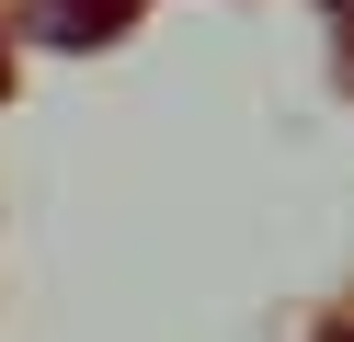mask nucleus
Listing matches in <instances>:
<instances>
[{"label": "nucleus", "mask_w": 354, "mask_h": 342, "mask_svg": "<svg viewBox=\"0 0 354 342\" xmlns=\"http://www.w3.org/2000/svg\"><path fill=\"white\" fill-rule=\"evenodd\" d=\"M343 12H354V0H343Z\"/></svg>", "instance_id": "obj_4"}, {"label": "nucleus", "mask_w": 354, "mask_h": 342, "mask_svg": "<svg viewBox=\"0 0 354 342\" xmlns=\"http://www.w3.org/2000/svg\"><path fill=\"white\" fill-rule=\"evenodd\" d=\"M0 68H12V57H0Z\"/></svg>", "instance_id": "obj_3"}, {"label": "nucleus", "mask_w": 354, "mask_h": 342, "mask_svg": "<svg viewBox=\"0 0 354 342\" xmlns=\"http://www.w3.org/2000/svg\"><path fill=\"white\" fill-rule=\"evenodd\" d=\"M331 342H354V331H331Z\"/></svg>", "instance_id": "obj_2"}, {"label": "nucleus", "mask_w": 354, "mask_h": 342, "mask_svg": "<svg viewBox=\"0 0 354 342\" xmlns=\"http://www.w3.org/2000/svg\"><path fill=\"white\" fill-rule=\"evenodd\" d=\"M126 23H138V0H24V35H46V46H103Z\"/></svg>", "instance_id": "obj_1"}]
</instances>
